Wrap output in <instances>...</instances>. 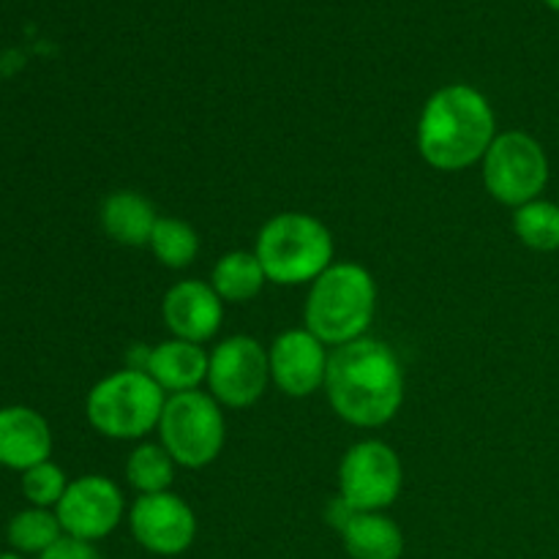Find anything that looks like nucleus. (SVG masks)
Here are the masks:
<instances>
[{"instance_id":"9b49d317","label":"nucleus","mask_w":559,"mask_h":559,"mask_svg":"<svg viewBox=\"0 0 559 559\" xmlns=\"http://www.w3.org/2000/svg\"><path fill=\"white\" fill-rule=\"evenodd\" d=\"M129 527L136 544L156 557H180L194 546L197 516L175 491L140 495L129 508Z\"/></svg>"},{"instance_id":"a211bd4d","label":"nucleus","mask_w":559,"mask_h":559,"mask_svg":"<svg viewBox=\"0 0 559 559\" xmlns=\"http://www.w3.org/2000/svg\"><path fill=\"white\" fill-rule=\"evenodd\" d=\"M267 284L254 251H227L211 271V287L224 304H249Z\"/></svg>"},{"instance_id":"393cba45","label":"nucleus","mask_w":559,"mask_h":559,"mask_svg":"<svg viewBox=\"0 0 559 559\" xmlns=\"http://www.w3.org/2000/svg\"><path fill=\"white\" fill-rule=\"evenodd\" d=\"M0 559H25V557L16 555V551H5V555H0Z\"/></svg>"},{"instance_id":"6ab92c4d","label":"nucleus","mask_w":559,"mask_h":559,"mask_svg":"<svg viewBox=\"0 0 559 559\" xmlns=\"http://www.w3.org/2000/svg\"><path fill=\"white\" fill-rule=\"evenodd\" d=\"M175 459L162 442H140L126 462V480L136 495H162L175 480Z\"/></svg>"},{"instance_id":"f3484780","label":"nucleus","mask_w":559,"mask_h":559,"mask_svg":"<svg viewBox=\"0 0 559 559\" xmlns=\"http://www.w3.org/2000/svg\"><path fill=\"white\" fill-rule=\"evenodd\" d=\"M98 222H102V229L115 240V243L140 249V246L151 243L158 213L156 207H153V202L147 200V197H142L140 191L120 189L112 191V194L102 202Z\"/></svg>"},{"instance_id":"b1692460","label":"nucleus","mask_w":559,"mask_h":559,"mask_svg":"<svg viewBox=\"0 0 559 559\" xmlns=\"http://www.w3.org/2000/svg\"><path fill=\"white\" fill-rule=\"evenodd\" d=\"M38 559H102L98 557L96 546L87 544V540H76L63 535L55 546H49Z\"/></svg>"},{"instance_id":"f8f14e48","label":"nucleus","mask_w":559,"mask_h":559,"mask_svg":"<svg viewBox=\"0 0 559 559\" xmlns=\"http://www.w3.org/2000/svg\"><path fill=\"white\" fill-rule=\"evenodd\" d=\"M328 358L331 353L314 333L306 328H289L278 333L267 349L271 382L293 399L314 396L325 388Z\"/></svg>"},{"instance_id":"4be33fe9","label":"nucleus","mask_w":559,"mask_h":559,"mask_svg":"<svg viewBox=\"0 0 559 559\" xmlns=\"http://www.w3.org/2000/svg\"><path fill=\"white\" fill-rule=\"evenodd\" d=\"M513 235L533 251L559 249V205L551 200H533L513 211Z\"/></svg>"},{"instance_id":"20e7f679","label":"nucleus","mask_w":559,"mask_h":559,"mask_svg":"<svg viewBox=\"0 0 559 559\" xmlns=\"http://www.w3.org/2000/svg\"><path fill=\"white\" fill-rule=\"evenodd\" d=\"M254 254L267 282L278 287L311 284L333 265V235L311 213L287 211L267 218L257 235Z\"/></svg>"},{"instance_id":"2eb2a0df","label":"nucleus","mask_w":559,"mask_h":559,"mask_svg":"<svg viewBox=\"0 0 559 559\" xmlns=\"http://www.w3.org/2000/svg\"><path fill=\"white\" fill-rule=\"evenodd\" d=\"M52 453V431L49 424L31 407L0 409V464L9 469L36 467Z\"/></svg>"},{"instance_id":"6e6552de","label":"nucleus","mask_w":559,"mask_h":559,"mask_svg":"<svg viewBox=\"0 0 559 559\" xmlns=\"http://www.w3.org/2000/svg\"><path fill=\"white\" fill-rule=\"evenodd\" d=\"M338 502L349 511H388L404 486L399 453L382 440H360L338 462Z\"/></svg>"},{"instance_id":"ddd939ff","label":"nucleus","mask_w":559,"mask_h":559,"mask_svg":"<svg viewBox=\"0 0 559 559\" xmlns=\"http://www.w3.org/2000/svg\"><path fill=\"white\" fill-rule=\"evenodd\" d=\"M162 320L173 338H183L191 344H205L222 331L224 300L218 298L211 282L186 278L173 284L164 293Z\"/></svg>"},{"instance_id":"9d476101","label":"nucleus","mask_w":559,"mask_h":559,"mask_svg":"<svg viewBox=\"0 0 559 559\" xmlns=\"http://www.w3.org/2000/svg\"><path fill=\"white\" fill-rule=\"evenodd\" d=\"M55 513L63 535L96 544L120 527L126 516V497L115 480L104 475H85L71 480Z\"/></svg>"},{"instance_id":"412c9836","label":"nucleus","mask_w":559,"mask_h":559,"mask_svg":"<svg viewBox=\"0 0 559 559\" xmlns=\"http://www.w3.org/2000/svg\"><path fill=\"white\" fill-rule=\"evenodd\" d=\"M5 535L16 555L41 557L49 546L63 538V527L58 522V513L49 508H27L11 519Z\"/></svg>"},{"instance_id":"f257e3e1","label":"nucleus","mask_w":559,"mask_h":559,"mask_svg":"<svg viewBox=\"0 0 559 559\" xmlns=\"http://www.w3.org/2000/svg\"><path fill=\"white\" fill-rule=\"evenodd\" d=\"M325 396L344 424L380 429L404 404L402 360L385 342L371 336L336 347L328 358Z\"/></svg>"},{"instance_id":"4468645a","label":"nucleus","mask_w":559,"mask_h":559,"mask_svg":"<svg viewBox=\"0 0 559 559\" xmlns=\"http://www.w3.org/2000/svg\"><path fill=\"white\" fill-rule=\"evenodd\" d=\"M331 522L342 535L349 559H402L404 555L402 527L385 511H349L336 500Z\"/></svg>"},{"instance_id":"423d86ee","label":"nucleus","mask_w":559,"mask_h":559,"mask_svg":"<svg viewBox=\"0 0 559 559\" xmlns=\"http://www.w3.org/2000/svg\"><path fill=\"white\" fill-rule=\"evenodd\" d=\"M158 442L169 451L178 467L202 469L222 456L227 440V420L222 404L207 391H189L167 396Z\"/></svg>"},{"instance_id":"7ed1b4c3","label":"nucleus","mask_w":559,"mask_h":559,"mask_svg":"<svg viewBox=\"0 0 559 559\" xmlns=\"http://www.w3.org/2000/svg\"><path fill=\"white\" fill-rule=\"evenodd\" d=\"M377 311V282L358 262H333L311 282L304 306L306 331L325 347H344L366 336Z\"/></svg>"},{"instance_id":"39448f33","label":"nucleus","mask_w":559,"mask_h":559,"mask_svg":"<svg viewBox=\"0 0 559 559\" xmlns=\"http://www.w3.org/2000/svg\"><path fill=\"white\" fill-rule=\"evenodd\" d=\"M167 393L147 371L120 369L91 388L85 399L87 424L109 440H145L158 429Z\"/></svg>"},{"instance_id":"aec40b11","label":"nucleus","mask_w":559,"mask_h":559,"mask_svg":"<svg viewBox=\"0 0 559 559\" xmlns=\"http://www.w3.org/2000/svg\"><path fill=\"white\" fill-rule=\"evenodd\" d=\"M151 251L169 271H183L200 254V235L178 216H158L151 235Z\"/></svg>"},{"instance_id":"0eeeda50","label":"nucleus","mask_w":559,"mask_h":559,"mask_svg":"<svg viewBox=\"0 0 559 559\" xmlns=\"http://www.w3.org/2000/svg\"><path fill=\"white\" fill-rule=\"evenodd\" d=\"M484 186L500 205L522 207L538 200L549 183V156L544 145L527 131H500L486 151Z\"/></svg>"},{"instance_id":"dca6fc26","label":"nucleus","mask_w":559,"mask_h":559,"mask_svg":"<svg viewBox=\"0 0 559 559\" xmlns=\"http://www.w3.org/2000/svg\"><path fill=\"white\" fill-rule=\"evenodd\" d=\"M140 369L147 371L167 396L200 391L202 382L207 380V353L202 349V344L167 338L147 349Z\"/></svg>"},{"instance_id":"a878e982","label":"nucleus","mask_w":559,"mask_h":559,"mask_svg":"<svg viewBox=\"0 0 559 559\" xmlns=\"http://www.w3.org/2000/svg\"><path fill=\"white\" fill-rule=\"evenodd\" d=\"M544 3H546V5H549V9H551V11H559V0H544Z\"/></svg>"},{"instance_id":"5701e85b","label":"nucleus","mask_w":559,"mask_h":559,"mask_svg":"<svg viewBox=\"0 0 559 559\" xmlns=\"http://www.w3.org/2000/svg\"><path fill=\"white\" fill-rule=\"evenodd\" d=\"M66 489H69L66 473L58 464L49 462V459L22 473V495H25V500L33 508H49V511H55L58 502L63 500Z\"/></svg>"},{"instance_id":"1a4fd4ad","label":"nucleus","mask_w":559,"mask_h":559,"mask_svg":"<svg viewBox=\"0 0 559 559\" xmlns=\"http://www.w3.org/2000/svg\"><path fill=\"white\" fill-rule=\"evenodd\" d=\"M207 393L222 407L249 409L271 382L267 349L251 336H229L207 353Z\"/></svg>"},{"instance_id":"f03ea898","label":"nucleus","mask_w":559,"mask_h":559,"mask_svg":"<svg viewBox=\"0 0 559 559\" xmlns=\"http://www.w3.org/2000/svg\"><path fill=\"white\" fill-rule=\"evenodd\" d=\"M497 134L489 98L464 82L435 91L420 109L418 151L440 173H462L484 162Z\"/></svg>"}]
</instances>
